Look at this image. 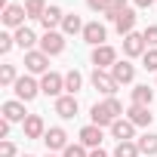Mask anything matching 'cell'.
I'll list each match as a JSON object with an SVG mask.
<instances>
[{
  "label": "cell",
  "instance_id": "8d00e7d4",
  "mask_svg": "<svg viewBox=\"0 0 157 157\" xmlns=\"http://www.w3.org/2000/svg\"><path fill=\"white\" fill-rule=\"evenodd\" d=\"M10 136V120H0V139Z\"/></svg>",
  "mask_w": 157,
  "mask_h": 157
},
{
  "label": "cell",
  "instance_id": "603a6c76",
  "mask_svg": "<svg viewBox=\"0 0 157 157\" xmlns=\"http://www.w3.org/2000/svg\"><path fill=\"white\" fill-rule=\"evenodd\" d=\"M80 86H83V74L77 71V68L68 71V74H65V93H68V96H77V90H80Z\"/></svg>",
  "mask_w": 157,
  "mask_h": 157
},
{
  "label": "cell",
  "instance_id": "52a82bcc",
  "mask_svg": "<svg viewBox=\"0 0 157 157\" xmlns=\"http://www.w3.org/2000/svg\"><path fill=\"white\" fill-rule=\"evenodd\" d=\"M37 93H40V83L34 80V77H19L16 80V96H19V102H31V99H37Z\"/></svg>",
  "mask_w": 157,
  "mask_h": 157
},
{
  "label": "cell",
  "instance_id": "4316f807",
  "mask_svg": "<svg viewBox=\"0 0 157 157\" xmlns=\"http://www.w3.org/2000/svg\"><path fill=\"white\" fill-rule=\"evenodd\" d=\"M25 13H28V19H43V13H46V3L43 0H25Z\"/></svg>",
  "mask_w": 157,
  "mask_h": 157
},
{
  "label": "cell",
  "instance_id": "5b68a950",
  "mask_svg": "<svg viewBox=\"0 0 157 157\" xmlns=\"http://www.w3.org/2000/svg\"><path fill=\"white\" fill-rule=\"evenodd\" d=\"M123 52H126L129 59H139V56H145V52H148V43H145V34H139V31L126 34V37H123Z\"/></svg>",
  "mask_w": 157,
  "mask_h": 157
},
{
  "label": "cell",
  "instance_id": "8992f818",
  "mask_svg": "<svg viewBox=\"0 0 157 157\" xmlns=\"http://www.w3.org/2000/svg\"><path fill=\"white\" fill-rule=\"evenodd\" d=\"M93 65L102 68V71L114 68V65H117V49L108 46V43H105V46H96V49H93Z\"/></svg>",
  "mask_w": 157,
  "mask_h": 157
},
{
  "label": "cell",
  "instance_id": "d590c367",
  "mask_svg": "<svg viewBox=\"0 0 157 157\" xmlns=\"http://www.w3.org/2000/svg\"><path fill=\"white\" fill-rule=\"evenodd\" d=\"M13 43H16V37H10V34H0V52H3V56L13 49Z\"/></svg>",
  "mask_w": 157,
  "mask_h": 157
},
{
  "label": "cell",
  "instance_id": "5bb4252c",
  "mask_svg": "<svg viewBox=\"0 0 157 157\" xmlns=\"http://www.w3.org/2000/svg\"><path fill=\"white\" fill-rule=\"evenodd\" d=\"M22 126H25V139H43L46 136V123L40 114H28V120Z\"/></svg>",
  "mask_w": 157,
  "mask_h": 157
},
{
  "label": "cell",
  "instance_id": "d4e9b609",
  "mask_svg": "<svg viewBox=\"0 0 157 157\" xmlns=\"http://www.w3.org/2000/svg\"><path fill=\"white\" fill-rule=\"evenodd\" d=\"M139 151L148 154V157H154V154H157V132H145V136H139Z\"/></svg>",
  "mask_w": 157,
  "mask_h": 157
},
{
  "label": "cell",
  "instance_id": "cb8c5ba5",
  "mask_svg": "<svg viewBox=\"0 0 157 157\" xmlns=\"http://www.w3.org/2000/svg\"><path fill=\"white\" fill-rule=\"evenodd\" d=\"M16 43H19L25 52H31V49H34V43H37V37H34V31H31V28H19V31H16Z\"/></svg>",
  "mask_w": 157,
  "mask_h": 157
},
{
  "label": "cell",
  "instance_id": "e0dca14e",
  "mask_svg": "<svg viewBox=\"0 0 157 157\" xmlns=\"http://www.w3.org/2000/svg\"><path fill=\"white\" fill-rule=\"evenodd\" d=\"M111 77L117 83H132V77H136V68L129 65V62H117L114 68H111Z\"/></svg>",
  "mask_w": 157,
  "mask_h": 157
},
{
  "label": "cell",
  "instance_id": "d6986e66",
  "mask_svg": "<svg viewBox=\"0 0 157 157\" xmlns=\"http://www.w3.org/2000/svg\"><path fill=\"white\" fill-rule=\"evenodd\" d=\"M151 102H154V90H151V86H145V83L132 86V105H142V108H151Z\"/></svg>",
  "mask_w": 157,
  "mask_h": 157
},
{
  "label": "cell",
  "instance_id": "7a4b0ae2",
  "mask_svg": "<svg viewBox=\"0 0 157 157\" xmlns=\"http://www.w3.org/2000/svg\"><path fill=\"white\" fill-rule=\"evenodd\" d=\"M90 80H93V86H96L102 96H108V99H111V96L117 93V86H120L114 77H111V71H102V68H96V71H93V77H90Z\"/></svg>",
  "mask_w": 157,
  "mask_h": 157
},
{
  "label": "cell",
  "instance_id": "836d02e7",
  "mask_svg": "<svg viewBox=\"0 0 157 157\" xmlns=\"http://www.w3.org/2000/svg\"><path fill=\"white\" fill-rule=\"evenodd\" d=\"M142 34H145V43H148L151 49H157V25H148Z\"/></svg>",
  "mask_w": 157,
  "mask_h": 157
},
{
  "label": "cell",
  "instance_id": "83f0119b",
  "mask_svg": "<svg viewBox=\"0 0 157 157\" xmlns=\"http://www.w3.org/2000/svg\"><path fill=\"white\" fill-rule=\"evenodd\" d=\"M129 6H126V0H111V10L105 13V19H111V22H117V16H123Z\"/></svg>",
  "mask_w": 157,
  "mask_h": 157
},
{
  "label": "cell",
  "instance_id": "74e56055",
  "mask_svg": "<svg viewBox=\"0 0 157 157\" xmlns=\"http://www.w3.org/2000/svg\"><path fill=\"white\" fill-rule=\"evenodd\" d=\"M132 3H136V6H139V10H148V6H151V3H157V0H132Z\"/></svg>",
  "mask_w": 157,
  "mask_h": 157
},
{
  "label": "cell",
  "instance_id": "4dcf8cb0",
  "mask_svg": "<svg viewBox=\"0 0 157 157\" xmlns=\"http://www.w3.org/2000/svg\"><path fill=\"white\" fill-rule=\"evenodd\" d=\"M142 65H145V71H157V49H148L142 56Z\"/></svg>",
  "mask_w": 157,
  "mask_h": 157
},
{
  "label": "cell",
  "instance_id": "60d3db41",
  "mask_svg": "<svg viewBox=\"0 0 157 157\" xmlns=\"http://www.w3.org/2000/svg\"><path fill=\"white\" fill-rule=\"evenodd\" d=\"M46 157H56V154H46Z\"/></svg>",
  "mask_w": 157,
  "mask_h": 157
},
{
  "label": "cell",
  "instance_id": "ba28073f",
  "mask_svg": "<svg viewBox=\"0 0 157 157\" xmlns=\"http://www.w3.org/2000/svg\"><path fill=\"white\" fill-rule=\"evenodd\" d=\"M25 19H28V13H25V6H19V3H10L6 10H3V25L6 28H25Z\"/></svg>",
  "mask_w": 157,
  "mask_h": 157
},
{
  "label": "cell",
  "instance_id": "7402d4cb",
  "mask_svg": "<svg viewBox=\"0 0 157 157\" xmlns=\"http://www.w3.org/2000/svg\"><path fill=\"white\" fill-rule=\"evenodd\" d=\"M90 117H93V123H96V126H111V123H114V117L108 114V108H105V105H99V102L90 108Z\"/></svg>",
  "mask_w": 157,
  "mask_h": 157
},
{
  "label": "cell",
  "instance_id": "2e32d148",
  "mask_svg": "<svg viewBox=\"0 0 157 157\" xmlns=\"http://www.w3.org/2000/svg\"><path fill=\"white\" fill-rule=\"evenodd\" d=\"M80 145H83V148H99V145H102V126H96V123L83 126V129H80Z\"/></svg>",
  "mask_w": 157,
  "mask_h": 157
},
{
  "label": "cell",
  "instance_id": "4fadbf2b",
  "mask_svg": "<svg viewBox=\"0 0 157 157\" xmlns=\"http://www.w3.org/2000/svg\"><path fill=\"white\" fill-rule=\"evenodd\" d=\"M3 120H10V123H25L28 120V114H25V102H19V99H13V102H3Z\"/></svg>",
  "mask_w": 157,
  "mask_h": 157
},
{
  "label": "cell",
  "instance_id": "ac0fdd59",
  "mask_svg": "<svg viewBox=\"0 0 157 157\" xmlns=\"http://www.w3.org/2000/svg\"><path fill=\"white\" fill-rule=\"evenodd\" d=\"M114 28H117V34H120V37H126V34H132V28H136V10H126L123 16H117V22H114Z\"/></svg>",
  "mask_w": 157,
  "mask_h": 157
},
{
  "label": "cell",
  "instance_id": "44dd1931",
  "mask_svg": "<svg viewBox=\"0 0 157 157\" xmlns=\"http://www.w3.org/2000/svg\"><path fill=\"white\" fill-rule=\"evenodd\" d=\"M62 19H65V13H62L59 6H46V13H43L40 25H43L46 31H56V25H62Z\"/></svg>",
  "mask_w": 157,
  "mask_h": 157
},
{
  "label": "cell",
  "instance_id": "f546056e",
  "mask_svg": "<svg viewBox=\"0 0 157 157\" xmlns=\"http://www.w3.org/2000/svg\"><path fill=\"white\" fill-rule=\"evenodd\" d=\"M102 105H105V108H108V114H111V117H114V120H120V114H126V111H123V105H120V102H117V99H114V96H111V99H105V102H102Z\"/></svg>",
  "mask_w": 157,
  "mask_h": 157
},
{
  "label": "cell",
  "instance_id": "e575fe53",
  "mask_svg": "<svg viewBox=\"0 0 157 157\" xmlns=\"http://www.w3.org/2000/svg\"><path fill=\"white\" fill-rule=\"evenodd\" d=\"M0 157H19V151H16V145H13L10 139L0 142Z\"/></svg>",
  "mask_w": 157,
  "mask_h": 157
},
{
  "label": "cell",
  "instance_id": "484cf974",
  "mask_svg": "<svg viewBox=\"0 0 157 157\" xmlns=\"http://www.w3.org/2000/svg\"><path fill=\"white\" fill-rule=\"evenodd\" d=\"M139 142H117L114 148V157H139Z\"/></svg>",
  "mask_w": 157,
  "mask_h": 157
},
{
  "label": "cell",
  "instance_id": "6da1fadb",
  "mask_svg": "<svg viewBox=\"0 0 157 157\" xmlns=\"http://www.w3.org/2000/svg\"><path fill=\"white\" fill-rule=\"evenodd\" d=\"M40 93H43V96L59 99V96L65 93V74H56V71L43 74V77H40Z\"/></svg>",
  "mask_w": 157,
  "mask_h": 157
},
{
  "label": "cell",
  "instance_id": "277c9868",
  "mask_svg": "<svg viewBox=\"0 0 157 157\" xmlns=\"http://www.w3.org/2000/svg\"><path fill=\"white\" fill-rule=\"evenodd\" d=\"M40 52H46V56L65 52V34H62V31H46L43 40H40Z\"/></svg>",
  "mask_w": 157,
  "mask_h": 157
},
{
  "label": "cell",
  "instance_id": "7c38bea8",
  "mask_svg": "<svg viewBox=\"0 0 157 157\" xmlns=\"http://www.w3.org/2000/svg\"><path fill=\"white\" fill-rule=\"evenodd\" d=\"M56 114H59L62 120L77 117V96H59V99H56Z\"/></svg>",
  "mask_w": 157,
  "mask_h": 157
},
{
  "label": "cell",
  "instance_id": "30bf717a",
  "mask_svg": "<svg viewBox=\"0 0 157 157\" xmlns=\"http://www.w3.org/2000/svg\"><path fill=\"white\" fill-rule=\"evenodd\" d=\"M43 142H46V151H65L68 148V132L62 126H49L46 136H43Z\"/></svg>",
  "mask_w": 157,
  "mask_h": 157
},
{
  "label": "cell",
  "instance_id": "ab89813d",
  "mask_svg": "<svg viewBox=\"0 0 157 157\" xmlns=\"http://www.w3.org/2000/svg\"><path fill=\"white\" fill-rule=\"evenodd\" d=\"M19 157H34V154H19Z\"/></svg>",
  "mask_w": 157,
  "mask_h": 157
},
{
  "label": "cell",
  "instance_id": "ffe728a7",
  "mask_svg": "<svg viewBox=\"0 0 157 157\" xmlns=\"http://www.w3.org/2000/svg\"><path fill=\"white\" fill-rule=\"evenodd\" d=\"M83 22H80V16L77 13H65V19H62V34H83Z\"/></svg>",
  "mask_w": 157,
  "mask_h": 157
},
{
  "label": "cell",
  "instance_id": "3957f363",
  "mask_svg": "<svg viewBox=\"0 0 157 157\" xmlns=\"http://www.w3.org/2000/svg\"><path fill=\"white\" fill-rule=\"evenodd\" d=\"M25 68H28V74H49V56L40 49H31V52H25Z\"/></svg>",
  "mask_w": 157,
  "mask_h": 157
},
{
  "label": "cell",
  "instance_id": "f1b7e54d",
  "mask_svg": "<svg viewBox=\"0 0 157 157\" xmlns=\"http://www.w3.org/2000/svg\"><path fill=\"white\" fill-rule=\"evenodd\" d=\"M16 80H19V77H16V68L13 65L0 68V83H3V86H16Z\"/></svg>",
  "mask_w": 157,
  "mask_h": 157
},
{
  "label": "cell",
  "instance_id": "d6a6232c",
  "mask_svg": "<svg viewBox=\"0 0 157 157\" xmlns=\"http://www.w3.org/2000/svg\"><path fill=\"white\" fill-rule=\"evenodd\" d=\"M62 157H90V154H86L83 145H68V148L62 151Z\"/></svg>",
  "mask_w": 157,
  "mask_h": 157
},
{
  "label": "cell",
  "instance_id": "9c48e42d",
  "mask_svg": "<svg viewBox=\"0 0 157 157\" xmlns=\"http://www.w3.org/2000/svg\"><path fill=\"white\" fill-rule=\"evenodd\" d=\"M105 37H108V31H105V25L102 22H86V28H83V40L96 49V46H105Z\"/></svg>",
  "mask_w": 157,
  "mask_h": 157
},
{
  "label": "cell",
  "instance_id": "9a60e30c",
  "mask_svg": "<svg viewBox=\"0 0 157 157\" xmlns=\"http://www.w3.org/2000/svg\"><path fill=\"white\" fill-rule=\"evenodd\" d=\"M126 120H129L132 126H148V123H151V108L129 105V108H126Z\"/></svg>",
  "mask_w": 157,
  "mask_h": 157
},
{
  "label": "cell",
  "instance_id": "8fae6325",
  "mask_svg": "<svg viewBox=\"0 0 157 157\" xmlns=\"http://www.w3.org/2000/svg\"><path fill=\"white\" fill-rule=\"evenodd\" d=\"M108 129H111V136H114L117 142H132V139H136V126H132V123H129L126 117L114 120V123H111Z\"/></svg>",
  "mask_w": 157,
  "mask_h": 157
},
{
  "label": "cell",
  "instance_id": "1f68e13d",
  "mask_svg": "<svg viewBox=\"0 0 157 157\" xmlns=\"http://www.w3.org/2000/svg\"><path fill=\"white\" fill-rule=\"evenodd\" d=\"M86 6H90L93 13H102V16H105V13L111 10V0H86Z\"/></svg>",
  "mask_w": 157,
  "mask_h": 157
},
{
  "label": "cell",
  "instance_id": "f35d334b",
  "mask_svg": "<svg viewBox=\"0 0 157 157\" xmlns=\"http://www.w3.org/2000/svg\"><path fill=\"white\" fill-rule=\"evenodd\" d=\"M90 157H108V154H105L102 148H93V154H90Z\"/></svg>",
  "mask_w": 157,
  "mask_h": 157
}]
</instances>
